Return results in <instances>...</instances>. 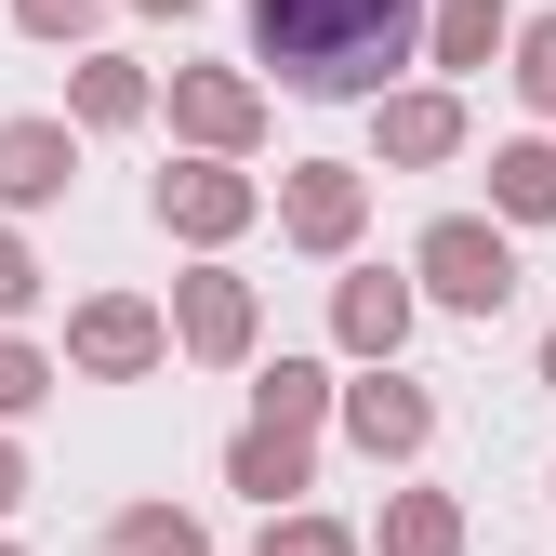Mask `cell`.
Here are the masks:
<instances>
[{"mask_svg": "<svg viewBox=\"0 0 556 556\" xmlns=\"http://www.w3.org/2000/svg\"><path fill=\"white\" fill-rule=\"evenodd\" d=\"M80 147H93V132L66 106H14V119H0V213H14V226L53 213V199L80 186Z\"/></svg>", "mask_w": 556, "mask_h": 556, "instance_id": "9", "label": "cell"}, {"mask_svg": "<svg viewBox=\"0 0 556 556\" xmlns=\"http://www.w3.org/2000/svg\"><path fill=\"white\" fill-rule=\"evenodd\" d=\"M543 491H556V477H543Z\"/></svg>", "mask_w": 556, "mask_h": 556, "instance_id": "28", "label": "cell"}, {"mask_svg": "<svg viewBox=\"0 0 556 556\" xmlns=\"http://www.w3.org/2000/svg\"><path fill=\"white\" fill-rule=\"evenodd\" d=\"M543 397H556V331H543Z\"/></svg>", "mask_w": 556, "mask_h": 556, "instance_id": "26", "label": "cell"}, {"mask_svg": "<svg viewBox=\"0 0 556 556\" xmlns=\"http://www.w3.org/2000/svg\"><path fill=\"white\" fill-rule=\"evenodd\" d=\"M331 425H344L358 464H425L438 451V397L410 384V371H344V410H331Z\"/></svg>", "mask_w": 556, "mask_h": 556, "instance_id": "10", "label": "cell"}, {"mask_svg": "<svg viewBox=\"0 0 556 556\" xmlns=\"http://www.w3.org/2000/svg\"><path fill=\"white\" fill-rule=\"evenodd\" d=\"M371 160H384V173H451V160H464V93H451V80H397V93L371 106Z\"/></svg>", "mask_w": 556, "mask_h": 556, "instance_id": "11", "label": "cell"}, {"mask_svg": "<svg viewBox=\"0 0 556 556\" xmlns=\"http://www.w3.org/2000/svg\"><path fill=\"white\" fill-rule=\"evenodd\" d=\"M252 344H265V292H252L239 265H186V278H173V358L252 371Z\"/></svg>", "mask_w": 556, "mask_h": 556, "instance_id": "8", "label": "cell"}, {"mask_svg": "<svg viewBox=\"0 0 556 556\" xmlns=\"http://www.w3.org/2000/svg\"><path fill=\"white\" fill-rule=\"evenodd\" d=\"M66 384V358H53V344H27V331H0V425H27V410Z\"/></svg>", "mask_w": 556, "mask_h": 556, "instance_id": "20", "label": "cell"}, {"mask_svg": "<svg viewBox=\"0 0 556 556\" xmlns=\"http://www.w3.org/2000/svg\"><path fill=\"white\" fill-rule=\"evenodd\" d=\"M265 213H278V186H265V173H239V160H173V173L147 186V226H160V239H186L199 265H226Z\"/></svg>", "mask_w": 556, "mask_h": 556, "instance_id": "3", "label": "cell"}, {"mask_svg": "<svg viewBox=\"0 0 556 556\" xmlns=\"http://www.w3.org/2000/svg\"><path fill=\"white\" fill-rule=\"evenodd\" d=\"M173 358V305L147 292H80L66 305V384H147Z\"/></svg>", "mask_w": 556, "mask_h": 556, "instance_id": "6", "label": "cell"}, {"mask_svg": "<svg viewBox=\"0 0 556 556\" xmlns=\"http://www.w3.org/2000/svg\"><path fill=\"white\" fill-rule=\"evenodd\" d=\"M491 226H556V132L491 147Z\"/></svg>", "mask_w": 556, "mask_h": 556, "instance_id": "16", "label": "cell"}, {"mask_svg": "<svg viewBox=\"0 0 556 556\" xmlns=\"http://www.w3.org/2000/svg\"><path fill=\"white\" fill-rule=\"evenodd\" d=\"M331 410H344V371L331 358H265L252 371V425H278V438H318Z\"/></svg>", "mask_w": 556, "mask_h": 556, "instance_id": "15", "label": "cell"}, {"mask_svg": "<svg viewBox=\"0 0 556 556\" xmlns=\"http://www.w3.org/2000/svg\"><path fill=\"white\" fill-rule=\"evenodd\" d=\"M40 292H53V265L27 252V226H14V213H0V331H14V318H40Z\"/></svg>", "mask_w": 556, "mask_h": 556, "instance_id": "22", "label": "cell"}, {"mask_svg": "<svg viewBox=\"0 0 556 556\" xmlns=\"http://www.w3.org/2000/svg\"><path fill=\"white\" fill-rule=\"evenodd\" d=\"M252 556H371V530H344V517L292 504V517H265V543H252Z\"/></svg>", "mask_w": 556, "mask_h": 556, "instance_id": "21", "label": "cell"}, {"mask_svg": "<svg viewBox=\"0 0 556 556\" xmlns=\"http://www.w3.org/2000/svg\"><path fill=\"white\" fill-rule=\"evenodd\" d=\"M371 556H464V504H451V491H384Z\"/></svg>", "mask_w": 556, "mask_h": 556, "instance_id": "17", "label": "cell"}, {"mask_svg": "<svg viewBox=\"0 0 556 556\" xmlns=\"http://www.w3.org/2000/svg\"><path fill=\"white\" fill-rule=\"evenodd\" d=\"M504 80H517L530 132H556V14H517V53H504Z\"/></svg>", "mask_w": 556, "mask_h": 556, "instance_id": "19", "label": "cell"}, {"mask_svg": "<svg viewBox=\"0 0 556 556\" xmlns=\"http://www.w3.org/2000/svg\"><path fill=\"white\" fill-rule=\"evenodd\" d=\"M93 556H213V517L199 504H119Z\"/></svg>", "mask_w": 556, "mask_h": 556, "instance_id": "18", "label": "cell"}, {"mask_svg": "<svg viewBox=\"0 0 556 556\" xmlns=\"http://www.w3.org/2000/svg\"><path fill=\"white\" fill-rule=\"evenodd\" d=\"M66 119H80V132H147L160 119V80L132 53H80V66H66Z\"/></svg>", "mask_w": 556, "mask_h": 556, "instance_id": "13", "label": "cell"}, {"mask_svg": "<svg viewBox=\"0 0 556 556\" xmlns=\"http://www.w3.org/2000/svg\"><path fill=\"white\" fill-rule=\"evenodd\" d=\"M278 239L305 265H358L371 239V173L358 160H278Z\"/></svg>", "mask_w": 556, "mask_h": 556, "instance_id": "5", "label": "cell"}, {"mask_svg": "<svg viewBox=\"0 0 556 556\" xmlns=\"http://www.w3.org/2000/svg\"><path fill=\"white\" fill-rule=\"evenodd\" d=\"M226 491H252L265 517H292L318 491V438H278V425H239L226 438Z\"/></svg>", "mask_w": 556, "mask_h": 556, "instance_id": "12", "label": "cell"}, {"mask_svg": "<svg viewBox=\"0 0 556 556\" xmlns=\"http://www.w3.org/2000/svg\"><path fill=\"white\" fill-rule=\"evenodd\" d=\"M132 14H173V27H186V14H213V0H132Z\"/></svg>", "mask_w": 556, "mask_h": 556, "instance_id": "25", "label": "cell"}, {"mask_svg": "<svg viewBox=\"0 0 556 556\" xmlns=\"http://www.w3.org/2000/svg\"><path fill=\"white\" fill-rule=\"evenodd\" d=\"M0 556H27V543H0Z\"/></svg>", "mask_w": 556, "mask_h": 556, "instance_id": "27", "label": "cell"}, {"mask_svg": "<svg viewBox=\"0 0 556 556\" xmlns=\"http://www.w3.org/2000/svg\"><path fill=\"white\" fill-rule=\"evenodd\" d=\"M160 106H173V147H186V160H239V173H252L265 119H278V93L252 80V66H173Z\"/></svg>", "mask_w": 556, "mask_h": 556, "instance_id": "4", "label": "cell"}, {"mask_svg": "<svg viewBox=\"0 0 556 556\" xmlns=\"http://www.w3.org/2000/svg\"><path fill=\"white\" fill-rule=\"evenodd\" d=\"M106 14H119V0H14V27H27V40H93Z\"/></svg>", "mask_w": 556, "mask_h": 556, "instance_id": "23", "label": "cell"}, {"mask_svg": "<svg viewBox=\"0 0 556 556\" xmlns=\"http://www.w3.org/2000/svg\"><path fill=\"white\" fill-rule=\"evenodd\" d=\"M27 504V451H14V425H0V517Z\"/></svg>", "mask_w": 556, "mask_h": 556, "instance_id": "24", "label": "cell"}, {"mask_svg": "<svg viewBox=\"0 0 556 556\" xmlns=\"http://www.w3.org/2000/svg\"><path fill=\"white\" fill-rule=\"evenodd\" d=\"M517 226H491V213H438L425 239H410V292L425 305H451V318H504L517 305Z\"/></svg>", "mask_w": 556, "mask_h": 556, "instance_id": "2", "label": "cell"}, {"mask_svg": "<svg viewBox=\"0 0 556 556\" xmlns=\"http://www.w3.org/2000/svg\"><path fill=\"white\" fill-rule=\"evenodd\" d=\"M410 331H425L410 265H344V278H331V358H344V371H397Z\"/></svg>", "mask_w": 556, "mask_h": 556, "instance_id": "7", "label": "cell"}, {"mask_svg": "<svg viewBox=\"0 0 556 556\" xmlns=\"http://www.w3.org/2000/svg\"><path fill=\"white\" fill-rule=\"evenodd\" d=\"M517 53V0H438L425 14V66L438 80H477V66H504Z\"/></svg>", "mask_w": 556, "mask_h": 556, "instance_id": "14", "label": "cell"}, {"mask_svg": "<svg viewBox=\"0 0 556 556\" xmlns=\"http://www.w3.org/2000/svg\"><path fill=\"white\" fill-rule=\"evenodd\" d=\"M438 0H252V80L305 106H384L397 66H425Z\"/></svg>", "mask_w": 556, "mask_h": 556, "instance_id": "1", "label": "cell"}]
</instances>
